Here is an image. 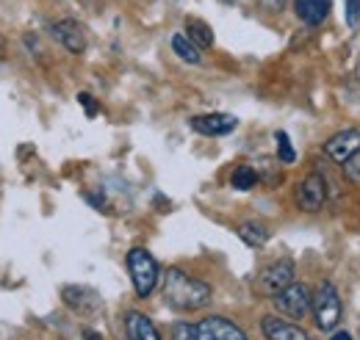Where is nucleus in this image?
<instances>
[{"label":"nucleus","mask_w":360,"mask_h":340,"mask_svg":"<svg viewBox=\"0 0 360 340\" xmlns=\"http://www.w3.org/2000/svg\"><path fill=\"white\" fill-rule=\"evenodd\" d=\"M294 11L305 25H321L333 11V0H294Z\"/></svg>","instance_id":"obj_13"},{"label":"nucleus","mask_w":360,"mask_h":340,"mask_svg":"<svg viewBox=\"0 0 360 340\" xmlns=\"http://www.w3.org/2000/svg\"><path fill=\"white\" fill-rule=\"evenodd\" d=\"M125 335H128V340H161L155 324L139 310L125 313Z\"/></svg>","instance_id":"obj_14"},{"label":"nucleus","mask_w":360,"mask_h":340,"mask_svg":"<svg viewBox=\"0 0 360 340\" xmlns=\"http://www.w3.org/2000/svg\"><path fill=\"white\" fill-rule=\"evenodd\" d=\"M255 183H258V171H255V166L241 164V166H236V169H233L230 185H233L236 191H250V188H255Z\"/></svg>","instance_id":"obj_18"},{"label":"nucleus","mask_w":360,"mask_h":340,"mask_svg":"<svg viewBox=\"0 0 360 340\" xmlns=\"http://www.w3.org/2000/svg\"><path fill=\"white\" fill-rule=\"evenodd\" d=\"M222 3H238V0H222Z\"/></svg>","instance_id":"obj_29"},{"label":"nucleus","mask_w":360,"mask_h":340,"mask_svg":"<svg viewBox=\"0 0 360 340\" xmlns=\"http://www.w3.org/2000/svg\"><path fill=\"white\" fill-rule=\"evenodd\" d=\"M297 277V268H294V260L283 257V260H274L271 266H266L261 274H258V291L266 294V296H274L280 294L283 288H288Z\"/></svg>","instance_id":"obj_5"},{"label":"nucleus","mask_w":360,"mask_h":340,"mask_svg":"<svg viewBox=\"0 0 360 340\" xmlns=\"http://www.w3.org/2000/svg\"><path fill=\"white\" fill-rule=\"evenodd\" d=\"M311 313H314L316 327L321 332H333L338 324H341V296L335 291L333 282H319L314 291V301H311Z\"/></svg>","instance_id":"obj_2"},{"label":"nucleus","mask_w":360,"mask_h":340,"mask_svg":"<svg viewBox=\"0 0 360 340\" xmlns=\"http://www.w3.org/2000/svg\"><path fill=\"white\" fill-rule=\"evenodd\" d=\"M238 238L247 244V247H252V249H261V247H266L269 244V230L264 227V224H258V221H244V224H238Z\"/></svg>","instance_id":"obj_15"},{"label":"nucleus","mask_w":360,"mask_h":340,"mask_svg":"<svg viewBox=\"0 0 360 340\" xmlns=\"http://www.w3.org/2000/svg\"><path fill=\"white\" fill-rule=\"evenodd\" d=\"M197 338L200 340H247L244 329L233 324L225 315H208L197 321Z\"/></svg>","instance_id":"obj_8"},{"label":"nucleus","mask_w":360,"mask_h":340,"mask_svg":"<svg viewBox=\"0 0 360 340\" xmlns=\"http://www.w3.org/2000/svg\"><path fill=\"white\" fill-rule=\"evenodd\" d=\"M50 34H53L56 42L64 44L70 53H84V50H86V28H84L81 22H75V20H61V22H56V25L50 28Z\"/></svg>","instance_id":"obj_9"},{"label":"nucleus","mask_w":360,"mask_h":340,"mask_svg":"<svg viewBox=\"0 0 360 340\" xmlns=\"http://www.w3.org/2000/svg\"><path fill=\"white\" fill-rule=\"evenodd\" d=\"M269 14H280L283 8H285V0H258Z\"/></svg>","instance_id":"obj_25"},{"label":"nucleus","mask_w":360,"mask_h":340,"mask_svg":"<svg viewBox=\"0 0 360 340\" xmlns=\"http://www.w3.org/2000/svg\"><path fill=\"white\" fill-rule=\"evenodd\" d=\"M186 37L197 44L200 50H205V47L214 44V31H211V25L202 22V20H194V17L186 20Z\"/></svg>","instance_id":"obj_16"},{"label":"nucleus","mask_w":360,"mask_h":340,"mask_svg":"<svg viewBox=\"0 0 360 340\" xmlns=\"http://www.w3.org/2000/svg\"><path fill=\"white\" fill-rule=\"evenodd\" d=\"M324 152L330 161L335 164H347L352 161L355 155H360V128H347V130H338L335 136H330L324 141Z\"/></svg>","instance_id":"obj_7"},{"label":"nucleus","mask_w":360,"mask_h":340,"mask_svg":"<svg viewBox=\"0 0 360 340\" xmlns=\"http://www.w3.org/2000/svg\"><path fill=\"white\" fill-rule=\"evenodd\" d=\"M261 332L266 340H311V335L302 327H297L291 321H283L277 315H264L261 318Z\"/></svg>","instance_id":"obj_11"},{"label":"nucleus","mask_w":360,"mask_h":340,"mask_svg":"<svg viewBox=\"0 0 360 340\" xmlns=\"http://www.w3.org/2000/svg\"><path fill=\"white\" fill-rule=\"evenodd\" d=\"M330 340H352V335H349L347 329H341V332H335V335H333Z\"/></svg>","instance_id":"obj_28"},{"label":"nucleus","mask_w":360,"mask_h":340,"mask_svg":"<svg viewBox=\"0 0 360 340\" xmlns=\"http://www.w3.org/2000/svg\"><path fill=\"white\" fill-rule=\"evenodd\" d=\"M211 294L214 291H211L208 282H202L197 277H188L180 268H169L164 274V299L178 313H197V310H202L211 301Z\"/></svg>","instance_id":"obj_1"},{"label":"nucleus","mask_w":360,"mask_h":340,"mask_svg":"<svg viewBox=\"0 0 360 340\" xmlns=\"http://www.w3.org/2000/svg\"><path fill=\"white\" fill-rule=\"evenodd\" d=\"M280 161H271V158H261V164L255 166V171H258V180H264L266 185H277L280 180H283V171H280V166H277Z\"/></svg>","instance_id":"obj_19"},{"label":"nucleus","mask_w":360,"mask_h":340,"mask_svg":"<svg viewBox=\"0 0 360 340\" xmlns=\"http://www.w3.org/2000/svg\"><path fill=\"white\" fill-rule=\"evenodd\" d=\"M191 130H197L200 136H227L238 128V119L233 114H202V117H194L191 122Z\"/></svg>","instance_id":"obj_10"},{"label":"nucleus","mask_w":360,"mask_h":340,"mask_svg":"<svg viewBox=\"0 0 360 340\" xmlns=\"http://www.w3.org/2000/svg\"><path fill=\"white\" fill-rule=\"evenodd\" d=\"M344 174H347L352 183H358L360 185V155H355L352 161H347V164H344Z\"/></svg>","instance_id":"obj_23"},{"label":"nucleus","mask_w":360,"mask_h":340,"mask_svg":"<svg viewBox=\"0 0 360 340\" xmlns=\"http://www.w3.org/2000/svg\"><path fill=\"white\" fill-rule=\"evenodd\" d=\"M172 50H175V55H178L180 61H186V64H200L202 61L200 47L191 42L186 34H175L172 37Z\"/></svg>","instance_id":"obj_17"},{"label":"nucleus","mask_w":360,"mask_h":340,"mask_svg":"<svg viewBox=\"0 0 360 340\" xmlns=\"http://www.w3.org/2000/svg\"><path fill=\"white\" fill-rule=\"evenodd\" d=\"M344 20H347V25L355 31L360 25V0H344Z\"/></svg>","instance_id":"obj_22"},{"label":"nucleus","mask_w":360,"mask_h":340,"mask_svg":"<svg viewBox=\"0 0 360 340\" xmlns=\"http://www.w3.org/2000/svg\"><path fill=\"white\" fill-rule=\"evenodd\" d=\"M274 141H277V161H280V164H294V161H297V152H294V147H291L288 133L277 130V133H274Z\"/></svg>","instance_id":"obj_20"},{"label":"nucleus","mask_w":360,"mask_h":340,"mask_svg":"<svg viewBox=\"0 0 360 340\" xmlns=\"http://www.w3.org/2000/svg\"><path fill=\"white\" fill-rule=\"evenodd\" d=\"M81 335H84V340H103L100 335H97V332H94V329H84Z\"/></svg>","instance_id":"obj_27"},{"label":"nucleus","mask_w":360,"mask_h":340,"mask_svg":"<svg viewBox=\"0 0 360 340\" xmlns=\"http://www.w3.org/2000/svg\"><path fill=\"white\" fill-rule=\"evenodd\" d=\"M294 202H297V208L305 213H319L324 208V202H327V180L314 171V174H308L300 185H297V191H294Z\"/></svg>","instance_id":"obj_6"},{"label":"nucleus","mask_w":360,"mask_h":340,"mask_svg":"<svg viewBox=\"0 0 360 340\" xmlns=\"http://www.w3.org/2000/svg\"><path fill=\"white\" fill-rule=\"evenodd\" d=\"M128 271H131V282H134L136 296L141 299L150 296L155 291L158 280H161V271H158L155 257L150 255L147 249H141V247H136V249L128 252Z\"/></svg>","instance_id":"obj_3"},{"label":"nucleus","mask_w":360,"mask_h":340,"mask_svg":"<svg viewBox=\"0 0 360 340\" xmlns=\"http://www.w3.org/2000/svg\"><path fill=\"white\" fill-rule=\"evenodd\" d=\"M86 202H91L94 208H103V205H105V197H94V194H86Z\"/></svg>","instance_id":"obj_26"},{"label":"nucleus","mask_w":360,"mask_h":340,"mask_svg":"<svg viewBox=\"0 0 360 340\" xmlns=\"http://www.w3.org/2000/svg\"><path fill=\"white\" fill-rule=\"evenodd\" d=\"M78 103L84 105L86 117H97V111H100V108H97V103H94V97H91V94H86V91H81V94H78Z\"/></svg>","instance_id":"obj_24"},{"label":"nucleus","mask_w":360,"mask_h":340,"mask_svg":"<svg viewBox=\"0 0 360 340\" xmlns=\"http://www.w3.org/2000/svg\"><path fill=\"white\" fill-rule=\"evenodd\" d=\"M61 299L67 301V307H72V310L81 313V315H91V313L100 310V296H97V291L84 288V285H67V288L61 291Z\"/></svg>","instance_id":"obj_12"},{"label":"nucleus","mask_w":360,"mask_h":340,"mask_svg":"<svg viewBox=\"0 0 360 340\" xmlns=\"http://www.w3.org/2000/svg\"><path fill=\"white\" fill-rule=\"evenodd\" d=\"M311 301H314V291L308 285H300V282H291L288 288H283L280 294L271 296L274 310L291 321H302L311 313Z\"/></svg>","instance_id":"obj_4"},{"label":"nucleus","mask_w":360,"mask_h":340,"mask_svg":"<svg viewBox=\"0 0 360 340\" xmlns=\"http://www.w3.org/2000/svg\"><path fill=\"white\" fill-rule=\"evenodd\" d=\"M169 340H200L197 338V324H188V321H178V324H172V329H169Z\"/></svg>","instance_id":"obj_21"}]
</instances>
